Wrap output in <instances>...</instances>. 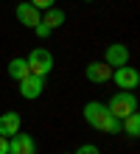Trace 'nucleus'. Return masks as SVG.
I'll return each mask as SVG.
<instances>
[{
  "label": "nucleus",
  "instance_id": "f257e3e1",
  "mask_svg": "<svg viewBox=\"0 0 140 154\" xmlns=\"http://www.w3.org/2000/svg\"><path fill=\"white\" fill-rule=\"evenodd\" d=\"M84 121H87L95 132H104V134H120V118H115L109 112L107 104L101 101H90L84 106Z\"/></svg>",
  "mask_w": 140,
  "mask_h": 154
},
{
  "label": "nucleus",
  "instance_id": "f03ea898",
  "mask_svg": "<svg viewBox=\"0 0 140 154\" xmlns=\"http://www.w3.org/2000/svg\"><path fill=\"white\" fill-rule=\"evenodd\" d=\"M107 106H109V112L115 115V118L123 121L126 115L137 112V95L132 93V90H120V93H115V95L107 101Z\"/></svg>",
  "mask_w": 140,
  "mask_h": 154
},
{
  "label": "nucleus",
  "instance_id": "7ed1b4c3",
  "mask_svg": "<svg viewBox=\"0 0 140 154\" xmlns=\"http://www.w3.org/2000/svg\"><path fill=\"white\" fill-rule=\"evenodd\" d=\"M25 62H28V70L36 73V76H42V79L53 70V53H51L48 48H34V51L25 56Z\"/></svg>",
  "mask_w": 140,
  "mask_h": 154
},
{
  "label": "nucleus",
  "instance_id": "20e7f679",
  "mask_svg": "<svg viewBox=\"0 0 140 154\" xmlns=\"http://www.w3.org/2000/svg\"><path fill=\"white\" fill-rule=\"evenodd\" d=\"M109 79L115 81L118 90H137V84H140L137 67H129V65H123V67H112V76H109Z\"/></svg>",
  "mask_w": 140,
  "mask_h": 154
},
{
  "label": "nucleus",
  "instance_id": "39448f33",
  "mask_svg": "<svg viewBox=\"0 0 140 154\" xmlns=\"http://www.w3.org/2000/svg\"><path fill=\"white\" fill-rule=\"evenodd\" d=\"M17 84H20V95L28 98V101H34V98H39V95L45 93V79H42V76H36V73L23 76Z\"/></svg>",
  "mask_w": 140,
  "mask_h": 154
},
{
  "label": "nucleus",
  "instance_id": "423d86ee",
  "mask_svg": "<svg viewBox=\"0 0 140 154\" xmlns=\"http://www.w3.org/2000/svg\"><path fill=\"white\" fill-rule=\"evenodd\" d=\"M104 65H109V67H123V65H129V48H126L123 42L107 45V51H104Z\"/></svg>",
  "mask_w": 140,
  "mask_h": 154
},
{
  "label": "nucleus",
  "instance_id": "0eeeda50",
  "mask_svg": "<svg viewBox=\"0 0 140 154\" xmlns=\"http://www.w3.org/2000/svg\"><path fill=\"white\" fill-rule=\"evenodd\" d=\"M8 154H36V143L31 134H23L17 132L8 137Z\"/></svg>",
  "mask_w": 140,
  "mask_h": 154
},
{
  "label": "nucleus",
  "instance_id": "6e6552de",
  "mask_svg": "<svg viewBox=\"0 0 140 154\" xmlns=\"http://www.w3.org/2000/svg\"><path fill=\"white\" fill-rule=\"evenodd\" d=\"M14 14H17V23H20V25H25V28H34V25L42 20L39 8H34L31 3H28V0H25V3H17Z\"/></svg>",
  "mask_w": 140,
  "mask_h": 154
},
{
  "label": "nucleus",
  "instance_id": "1a4fd4ad",
  "mask_svg": "<svg viewBox=\"0 0 140 154\" xmlns=\"http://www.w3.org/2000/svg\"><path fill=\"white\" fill-rule=\"evenodd\" d=\"M84 76H87L92 84H104V81H109V76H112V67L104 65V62H90V65L84 67Z\"/></svg>",
  "mask_w": 140,
  "mask_h": 154
},
{
  "label": "nucleus",
  "instance_id": "9d476101",
  "mask_svg": "<svg viewBox=\"0 0 140 154\" xmlns=\"http://www.w3.org/2000/svg\"><path fill=\"white\" fill-rule=\"evenodd\" d=\"M20 126H23V118H20V112H3L0 115V134L3 137H11V134H17L20 132Z\"/></svg>",
  "mask_w": 140,
  "mask_h": 154
},
{
  "label": "nucleus",
  "instance_id": "9b49d317",
  "mask_svg": "<svg viewBox=\"0 0 140 154\" xmlns=\"http://www.w3.org/2000/svg\"><path fill=\"white\" fill-rule=\"evenodd\" d=\"M42 23L48 25L51 31H53V28H62V25H64V11H62V8H56V6L45 8V17H42Z\"/></svg>",
  "mask_w": 140,
  "mask_h": 154
},
{
  "label": "nucleus",
  "instance_id": "f8f14e48",
  "mask_svg": "<svg viewBox=\"0 0 140 154\" xmlns=\"http://www.w3.org/2000/svg\"><path fill=\"white\" fill-rule=\"evenodd\" d=\"M120 132L129 134V137H137V134H140V115H137V112L126 115L123 121H120Z\"/></svg>",
  "mask_w": 140,
  "mask_h": 154
},
{
  "label": "nucleus",
  "instance_id": "ddd939ff",
  "mask_svg": "<svg viewBox=\"0 0 140 154\" xmlns=\"http://www.w3.org/2000/svg\"><path fill=\"white\" fill-rule=\"evenodd\" d=\"M31 70H28V62L23 59V56H17V59H11L8 62V76H11L14 81H20L23 76H28Z\"/></svg>",
  "mask_w": 140,
  "mask_h": 154
},
{
  "label": "nucleus",
  "instance_id": "4468645a",
  "mask_svg": "<svg viewBox=\"0 0 140 154\" xmlns=\"http://www.w3.org/2000/svg\"><path fill=\"white\" fill-rule=\"evenodd\" d=\"M73 154H101V151H98V146H95V143H81V146L73 151Z\"/></svg>",
  "mask_w": 140,
  "mask_h": 154
},
{
  "label": "nucleus",
  "instance_id": "2eb2a0df",
  "mask_svg": "<svg viewBox=\"0 0 140 154\" xmlns=\"http://www.w3.org/2000/svg\"><path fill=\"white\" fill-rule=\"evenodd\" d=\"M34 34H36L39 39H48V37H51V28H48V25H45V23L39 20V23L34 25Z\"/></svg>",
  "mask_w": 140,
  "mask_h": 154
},
{
  "label": "nucleus",
  "instance_id": "dca6fc26",
  "mask_svg": "<svg viewBox=\"0 0 140 154\" xmlns=\"http://www.w3.org/2000/svg\"><path fill=\"white\" fill-rule=\"evenodd\" d=\"M34 8H39V11H45V8H51V6H56V0H28Z\"/></svg>",
  "mask_w": 140,
  "mask_h": 154
},
{
  "label": "nucleus",
  "instance_id": "f3484780",
  "mask_svg": "<svg viewBox=\"0 0 140 154\" xmlns=\"http://www.w3.org/2000/svg\"><path fill=\"white\" fill-rule=\"evenodd\" d=\"M0 154H8V137L0 134Z\"/></svg>",
  "mask_w": 140,
  "mask_h": 154
},
{
  "label": "nucleus",
  "instance_id": "a211bd4d",
  "mask_svg": "<svg viewBox=\"0 0 140 154\" xmlns=\"http://www.w3.org/2000/svg\"><path fill=\"white\" fill-rule=\"evenodd\" d=\"M84 3H92V0H84Z\"/></svg>",
  "mask_w": 140,
  "mask_h": 154
}]
</instances>
